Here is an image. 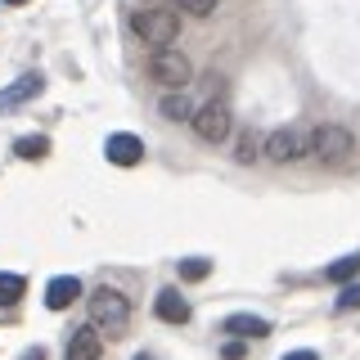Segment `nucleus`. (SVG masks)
Instances as JSON below:
<instances>
[{"mask_svg":"<svg viewBox=\"0 0 360 360\" xmlns=\"http://www.w3.org/2000/svg\"><path fill=\"white\" fill-rule=\"evenodd\" d=\"M22 360H45V347H32V352H22Z\"/></svg>","mask_w":360,"mask_h":360,"instance_id":"nucleus-23","label":"nucleus"},{"mask_svg":"<svg viewBox=\"0 0 360 360\" xmlns=\"http://www.w3.org/2000/svg\"><path fill=\"white\" fill-rule=\"evenodd\" d=\"M131 32L144 45H176L180 37V9L176 5H149V9H135L131 14Z\"/></svg>","mask_w":360,"mask_h":360,"instance_id":"nucleus-1","label":"nucleus"},{"mask_svg":"<svg viewBox=\"0 0 360 360\" xmlns=\"http://www.w3.org/2000/svg\"><path fill=\"white\" fill-rule=\"evenodd\" d=\"M338 311H360V279H352V284H342V292H338L333 302Z\"/></svg>","mask_w":360,"mask_h":360,"instance_id":"nucleus-19","label":"nucleus"},{"mask_svg":"<svg viewBox=\"0 0 360 360\" xmlns=\"http://www.w3.org/2000/svg\"><path fill=\"white\" fill-rule=\"evenodd\" d=\"M356 275H360V257H338L333 266H324V279H329V284H352Z\"/></svg>","mask_w":360,"mask_h":360,"instance_id":"nucleus-14","label":"nucleus"},{"mask_svg":"<svg viewBox=\"0 0 360 360\" xmlns=\"http://www.w3.org/2000/svg\"><path fill=\"white\" fill-rule=\"evenodd\" d=\"M284 360H320V356H315V352H311V347H302V352H288Z\"/></svg>","mask_w":360,"mask_h":360,"instance_id":"nucleus-22","label":"nucleus"},{"mask_svg":"<svg viewBox=\"0 0 360 360\" xmlns=\"http://www.w3.org/2000/svg\"><path fill=\"white\" fill-rule=\"evenodd\" d=\"M14 153L27 158V162H37V158L50 153V140H45V135H22V140H14Z\"/></svg>","mask_w":360,"mask_h":360,"instance_id":"nucleus-15","label":"nucleus"},{"mask_svg":"<svg viewBox=\"0 0 360 360\" xmlns=\"http://www.w3.org/2000/svg\"><path fill=\"white\" fill-rule=\"evenodd\" d=\"M176 9H185V14H194V18H207L212 9H217V0H176Z\"/></svg>","mask_w":360,"mask_h":360,"instance_id":"nucleus-20","label":"nucleus"},{"mask_svg":"<svg viewBox=\"0 0 360 360\" xmlns=\"http://www.w3.org/2000/svg\"><path fill=\"white\" fill-rule=\"evenodd\" d=\"M99 333L95 324H82V329L72 333V342H68V360H99Z\"/></svg>","mask_w":360,"mask_h":360,"instance_id":"nucleus-11","label":"nucleus"},{"mask_svg":"<svg viewBox=\"0 0 360 360\" xmlns=\"http://www.w3.org/2000/svg\"><path fill=\"white\" fill-rule=\"evenodd\" d=\"M135 360H153V356H144V352H140V356H135Z\"/></svg>","mask_w":360,"mask_h":360,"instance_id":"nucleus-25","label":"nucleus"},{"mask_svg":"<svg viewBox=\"0 0 360 360\" xmlns=\"http://www.w3.org/2000/svg\"><path fill=\"white\" fill-rule=\"evenodd\" d=\"M5 5H27V0H5Z\"/></svg>","mask_w":360,"mask_h":360,"instance_id":"nucleus-24","label":"nucleus"},{"mask_svg":"<svg viewBox=\"0 0 360 360\" xmlns=\"http://www.w3.org/2000/svg\"><path fill=\"white\" fill-rule=\"evenodd\" d=\"M86 311H90V324H95L99 333H108V338H122V333H127V324H131V302L122 297L117 288H108V284L90 292Z\"/></svg>","mask_w":360,"mask_h":360,"instance_id":"nucleus-2","label":"nucleus"},{"mask_svg":"<svg viewBox=\"0 0 360 360\" xmlns=\"http://www.w3.org/2000/svg\"><path fill=\"white\" fill-rule=\"evenodd\" d=\"M225 333H234V338H270V320H262V315H225V324H221Z\"/></svg>","mask_w":360,"mask_h":360,"instance_id":"nucleus-10","label":"nucleus"},{"mask_svg":"<svg viewBox=\"0 0 360 360\" xmlns=\"http://www.w3.org/2000/svg\"><path fill=\"white\" fill-rule=\"evenodd\" d=\"M41 90H45L41 72H27V77H18L14 86H5V90H0V112H14L18 104H27V99H37Z\"/></svg>","mask_w":360,"mask_h":360,"instance_id":"nucleus-8","label":"nucleus"},{"mask_svg":"<svg viewBox=\"0 0 360 360\" xmlns=\"http://www.w3.org/2000/svg\"><path fill=\"white\" fill-rule=\"evenodd\" d=\"M221 356H225V360H243V338H234V342H225V347H221Z\"/></svg>","mask_w":360,"mask_h":360,"instance_id":"nucleus-21","label":"nucleus"},{"mask_svg":"<svg viewBox=\"0 0 360 360\" xmlns=\"http://www.w3.org/2000/svg\"><path fill=\"white\" fill-rule=\"evenodd\" d=\"M189 127H194V135H198L202 144H221V140H230V131H234L230 104H225V99H207L202 108H194Z\"/></svg>","mask_w":360,"mask_h":360,"instance_id":"nucleus-5","label":"nucleus"},{"mask_svg":"<svg viewBox=\"0 0 360 360\" xmlns=\"http://www.w3.org/2000/svg\"><path fill=\"white\" fill-rule=\"evenodd\" d=\"M212 275V262H202V257H189V262H180V279L185 284H198V279Z\"/></svg>","mask_w":360,"mask_h":360,"instance_id":"nucleus-17","label":"nucleus"},{"mask_svg":"<svg viewBox=\"0 0 360 360\" xmlns=\"http://www.w3.org/2000/svg\"><path fill=\"white\" fill-rule=\"evenodd\" d=\"M262 153L270 162H297V158L311 153V131L297 127V122H292V127H279V131H270L262 140Z\"/></svg>","mask_w":360,"mask_h":360,"instance_id":"nucleus-4","label":"nucleus"},{"mask_svg":"<svg viewBox=\"0 0 360 360\" xmlns=\"http://www.w3.org/2000/svg\"><path fill=\"white\" fill-rule=\"evenodd\" d=\"M158 112H162L167 122H189V117H194V99H189L185 90H167L162 104H158Z\"/></svg>","mask_w":360,"mask_h":360,"instance_id":"nucleus-13","label":"nucleus"},{"mask_svg":"<svg viewBox=\"0 0 360 360\" xmlns=\"http://www.w3.org/2000/svg\"><path fill=\"white\" fill-rule=\"evenodd\" d=\"M77 297H82V279L77 275H54L50 284H45V307L50 311H68Z\"/></svg>","mask_w":360,"mask_h":360,"instance_id":"nucleus-9","label":"nucleus"},{"mask_svg":"<svg viewBox=\"0 0 360 360\" xmlns=\"http://www.w3.org/2000/svg\"><path fill=\"white\" fill-rule=\"evenodd\" d=\"M149 77L158 86H167V90H185L194 82V63H189L180 50H172V45H158L149 54Z\"/></svg>","mask_w":360,"mask_h":360,"instance_id":"nucleus-3","label":"nucleus"},{"mask_svg":"<svg viewBox=\"0 0 360 360\" xmlns=\"http://www.w3.org/2000/svg\"><path fill=\"white\" fill-rule=\"evenodd\" d=\"M22 292H27V279L22 275H0V307H14Z\"/></svg>","mask_w":360,"mask_h":360,"instance_id":"nucleus-16","label":"nucleus"},{"mask_svg":"<svg viewBox=\"0 0 360 360\" xmlns=\"http://www.w3.org/2000/svg\"><path fill=\"white\" fill-rule=\"evenodd\" d=\"M234 158H239V162L248 167L252 158H262V140H257L252 131H248V135H239V149H234Z\"/></svg>","mask_w":360,"mask_h":360,"instance_id":"nucleus-18","label":"nucleus"},{"mask_svg":"<svg viewBox=\"0 0 360 360\" xmlns=\"http://www.w3.org/2000/svg\"><path fill=\"white\" fill-rule=\"evenodd\" d=\"M311 153L320 158L324 167H342L347 158L356 153V140H352V131H347V127H333V122H329V127H315L311 131Z\"/></svg>","mask_w":360,"mask_h":360,"instance_id":"nucleus-6","label":"nucleus"},{"mask_svg":"<svg viewBox=\"0 0 360 360\" xmlns=\"http://www.w3.org/2000/svg\"><path fill=\"white\" fill-rule=\"evenodd\" d=\"M104 158L112 167H135L144 158V140L140 135H131V131H117V135H108L104 140Z\"/></svg>","mask_w":360,"mask_h":360,"instance_id":"nucleus-7","label":"nucleus"},{"mask_svg":"<svg viewBox=\"0 0 360 360\" xmlns=\"http://www.w3.org/2000/svg\"><path fill=\"white\" fill-rule=\"evenodd\" d=\"M153 311H158V320H167V324H185L189 320V302L180 297L176 288H162V292H158Z\"/></svg>","mask_w":360,"mask_h":360,"instance_id":"nucleus-12","label":"nucleus"}]
</instances>
